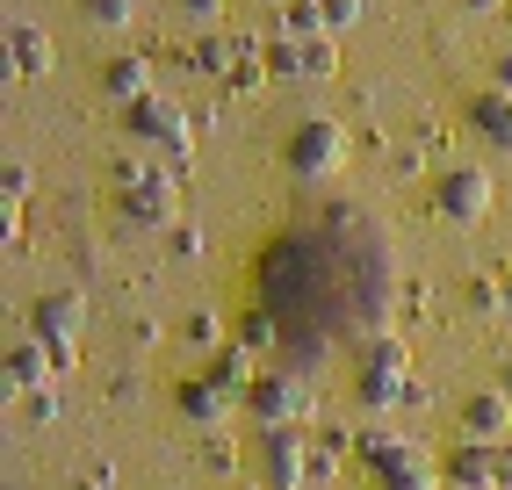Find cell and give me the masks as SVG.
I'll list each match as a JSON object with an SVG mask.
<instances>
[{"label":"cell","instance_id":"14","mask_svg":"<svg viewBox=\"0 0 512 490\" xmlns=\"http://www.w3.org/2000/svg\"><path fill=\"white\" fill-rule=\"evenodd\" d=\"M51 375H58V354H51L44 339H22L15 354H8V397H29V390L51 382Z\"/></svg>","mask_w":512,"mask_h":490},{"label":"cell","instance_id":"3","mask_svg":"<svg viewBox=\"0 0 512 490\" xmlns=\"http://www.w3.org/2000/svg\"><path fill=\"white\" fill-rule=\"evenodd\" d=\"M123 130L138 137V145H166V152H174V173L188 166V116H181V101H166V94L130 101V109H123Z\"/></svg>","mask_w":512,"mask_h":490},{"label":"cell","instance_id":"29","mask_svg":"<svg viewBox=\"0 0 512 490\" xmlns=\"http://www.w3.org/2000/svg\"><path fill=\"white\" fill-rule=\"evenodd\" d=\"M505 303H512V260H505Z\"/></svg>","mask_w":512,"mask_h":490},{"label":"cell","instance_id":"11","mask_svg":"<svg viewBox=\"0 0 512 490\" xmlns=\"http://www.w3.org/2000/svg\"><path fill=\"white\" fill-rule=\"evenodd\" d=\"M361 404L368 411L404 404V354H397V346H375V354L361 361Z\"/></svg>","mask_w":512,"mask_h":490},{"label":"cell","instance_id":"10","mask_svg":"<svg viewBox=\"0 0 512 490\" xmlns=\"http://www.w3.org/2000/svg\"><path fill=\"white\" fill-rule=\"evenodd\" d=\"M0 58H8V73L15 80H37V73H51V37H44V29L37 22H8V37H0Z\"/></svg>","mask_w":512,"mask_h":490},{"label":"cell","instance_id":"19","mask_svg":"<svg viewBox=\"0 0 512 490\" xmlns=\"http://www.w3.org/2000/svg\"><path fill=\"white\" fill-rule=\"evenodd\" d=\"M80 15L101 22V29H123L130 15H138V0H80Z\"/></svg>","mask_w":512,"mask_h":490},{"label":"cell","instance_id":"26","mask_svg":"<svg viewBox=\"0 0 512 490\" xmlns=\"http://www.w3.org/2000/svg\"><path fill=\"white\" fill-rule=\"evenodd\" d=\"M462 15H505V0H455Z\"/></svg>","mask_w":512,"mask_h":490},{"label":"cell","instance_id":"21","mask_svg":"<svg viewBox=\"0 0 512 490\" xmlns=\"http://www.w3.org/2000/svg\"><path fill=\"white\" fill-rule=\"evenodd\" d=\"M318 8H325V22H332V37H339V29H354V22H361V0H318Z\"/></svg>","mask_w":512,"mask_h":490},{"label":"cell","instance_id":"13","mask_svg":"<svg viewBox=\"0 0 512 490\" xmlns=\"http://www.w3.org/2000/svg\"><path fill=\"white\" fill-rule=\"evenodd\" d=\"M181 411H188V426H202V433H217V426H231V397L217 390L210 375H195V382H181Z\"/></svg>","mask_w":512,"mask_h":490},{"label":"cell","instance_id":"8","mask_svg":"<svg viewBox=\"0 0 512 490\" xmlns=\"http://www.w3.org/2000/svg\"><path fill=\"white\" fill-rule=\"evenodd\" d=\"M260 58H267V73H282V80H332V65H339L332 37H282Z\"/></svg>","mask_w":512,"mask_h":490},{"label":"cell","instance_id":"5","mask_svg":"<svg viewBox=\"0 0 512 490\" xmlns=\"http://www.w3.org/2000/svg\"><path fill=\"white\" fill-rule=\"evenodd\" d=\"M246 411L260 426H296V418H311V382L282 375V368H260V382L246 390Z\"/></svg>","mask_w":512,"mask_h":490},{"label":"cell","instance_id":"2","mask_svg":"<svg viewBox=\"0 0 512 490\" xmlns=\"http://www.w3.org/2000/svg\"><path fill=\"white\" fill-rule=\"evenodd\" d=\"M116 202H123V217H130V224H145V231H174V202H181V188H174V173H159V166H123Z\"/></svg>","mask_w":512,"mask_h":490},{"label":"cell","instance_id":"15","mask_svg":"<svg viewBox=\"0 0 512 490\" xmlns=\"http://www.w3.org/2000/svg\"><path fill=\"white\" fill-rule=\"evenodd\" d=\"M101 94H109L116 109L145 101L152 94V58H109V65H101Z\"/></svg>","mask_w":512,"mask_h":490},{"label":"cell","instance_id":"28","mask_svg":"<svg viewBox=\"0 0 512 490\" xmlns=\"http://www.w3.org/2000/svg\"><path fill=\"white\" fill-rule=\"evenodd\" d=\"M498 390H505V397H512V361H505V368H498Z\"/></svg>","mask_w":512,"mask_h":490},{"label":"cell","instance_id":"22","mask_svg":"<svg viewBox=\"0 0 512 490\" xmlns=\"http://www.w3.org/2000/svg\"><path fill=\"white\" fill-rule=\"evenodd\" d=\"M0 195H8V202H22V195H29V166H22V159L0 166Z\"/></svg>","mask_w":512,"mask_h":490},{"label":"cell","instance_id":"9","mask_svg":"<svg viewBox=\"0 0 512 490\" xmlns=\"http://www.w3.org/2000/svg\"><path fill=\"white\" fill-rule=\"evenodd\" d=\"M462 116H469V130L484 137L491 152H512V94H505V87L469 94V101H462Z\"/></svg>","mask_w":512,"mask_h":490},{"label":"cell","instance_id":"25","mask_svg":"<svg viewBox=\"0 0 512 490\" xmlns=\"http://www.w3.org/2000/svg\"><path fill=\"white\" fill-rule=\"evenodd\" d=\"M181 8H188L195 22H217V15H224V0H181Z\"/></svg>","mask_w":512,"mask_h":490},{"label":"cell","instance_id":"1","mask_svg":"<svg viewBox=\"0 0 512 490\" xmlns=\"http://www.w3.org/2000/svg\"><path fill=\"white\" fill-rule=\"evenodd\" d=\"M282 166L296 173V181H332V173L347 166V130H339L332 116L296 123V130H289V145H282Z\"/></svg>","mask_w":512,"mask_h":490},{"label":"cell","instance_id":"27","mask_svg":"<svg viewBox=\"0 0 512 490\" xmlns=\"http://www.w3.org/2000/svg\"><path fill=\"white\" fill-rule=\"evenodd\" d=\"M491 87H505V94H512V51H505V58L491 65Z\"/></svg>","mask_w":512,"mask_h":490},{"label":"cell","instance_id":"20","mask_svg":"<svg viewBox=\"0 0 512 490\" xmlns=\"http://www.w3.org/2000/svg\"><path fill=\"white\" fill-rule=\"evenodd\" d=\"M462 296H469V310H498V296H505V282H491V274H476V282H469Z\"/></svg>","mask_w":512,"mask_h":490},{"label":"cell","instance_id":"32","mask_svg":"<svg viewBox=\"0 0 512 490\" xmlns=\"http://www.w3.org/2000/svg\"><path fill=\"white\" fill-rule=\"evenodd\" d=\"M505 22H512V0H505Z\"/></svg>","mask_w":512,"mask_h":490},{"label":"cell","instance_id":"12","mask_svg":"<svg viewBox=\"0 0 512 490\" xmlns=\"http://www.w3.org/2000/svg\"><path fill=\"white\" fill-rule=\"evenodd\" d=\"M462 440H512V397L505 390H476L462 404Z\"/></svg>","mask_w":512,"mask_h":490},{"label":"cell","instance_id":"18","mask_svg":"<svg viewBox=\"0 0 512 490\" xmlns=\"http://www.w3.org/2000/svg\"><path fill=\"white\" fill-rule=\"evenodd\" d=\"M282 37H332V22H325L318 0H289L282 8Z\"/></svg>","mask_w":512,"mask_h":490},{"label":"cell","instance_id":"31","mask_svg":"<svg viewBox=\"0 0 512 490\" xmlns=\"http://www.w3.org/2000/svg\"><path fill=\"white\" fill-rule=\"evenodd\" d=\"M303 490H325V483H303Z\"/></svg>","mask_w":512,"mask_h":490},{"label":"cell","instance_id":"24","mask_svg":"<svg viewBox=\"0 0 512 490\" xmlns=\"http://www.w3.org/2000/svg\"><path fill=\"white\" fill-rule=\"evenodd\" d=\"M188 346H217V318L202 310V318H188Z\"/></svg>","mask_w":512,"mask_h":490},{"label":"cell","instance_id":"6","mask_svg":"<svg viewBox=\"0 0 512 490\" xmlns=\"http://www.w3.org/2000/svg\"><path fill=\"white\" fill-rule=\"evenodd\" d=\"M80 325H87V303H80L73 289H58V296H44L37 310H29V339H44L51 354H58V375L73 368V339H80Z\"/></svg>","mask_w":512,"mask_h":490},{"label":"cell","instance_id":"17","mask_svg":"<svg viewBox=\"0 0 512 490\" xmlns=\"http://www.w3.org/2000/svg\"><path fill=\"white\" fill-rule=\"evenodd\" d=\"M375 469H383V490H440L419 462H412V454H397V447H383V454H375Z\"/></svg>","mask_w":512,"mask_h":490},{"label":"cell","instance_id":"4","mask_svg":"<svg viewBox=\"0 0 512 490\" xmlns=\"http://www.w3.org/2000/svg\"><path fill=\"white\" fill-rule=\"evenodd\" d=\"M433 217L440 224H484L491 217V173L484 166H448L433 181Z\"/></svg>","mask_w":512,"mask_h":490},{"label":"cell","instance_id":"30","mask_svg":"<svg viewBox=\"0 0 512 490\" xmlns=\"http://www.w3.org/2000/svg\"><path fill=\"white\" fill-rule=\"evenodd\" d=\"M267 8H289V0H267Z\"/></svg>","mask_w":512,"mask_h":490},{"label":"cell","instance_id":"23","mask_svg":"<svg viewBox=\"0 0 512 490\" xmlns=\"http://www.w3.org/2000/svg\"><path fill=\"white\" fill-rule=\"evenodd\" d=\"M166 245H174L181 260H195V253H202V231H195V224H174V231H166Z\"/></svg>","mask_w":512,"mask_h":490},{"label":"cell","instance_id":"16","mask_svg":"<svg viewBox=\"0 0 512 490\" xmlns=\"http://www.w3.org/2000/svg\"><path fill=\"white\" fill-rule=\"evenodd\" d=\"M202 375H210V382H217V390H224L231 404H246V390L260 382V368H253V354H246V346H217Z\"/></svg>","mask_w":512,"mask_h":490},{"label":"cell","instance_id":"7","mask_svg":"<svg viewBox=\"0 0 512 490\" xmlns=\"http://www.w3.org/2000/svg\"><path fill=\"white\" fill-rule=\"evenodd\" d=\"M253 462H260V483L267 490H303V483H311V462H303V447H296L289 426H260Z\"/></svg>","mask_w":512,"mask_h":490}]
</instances>
